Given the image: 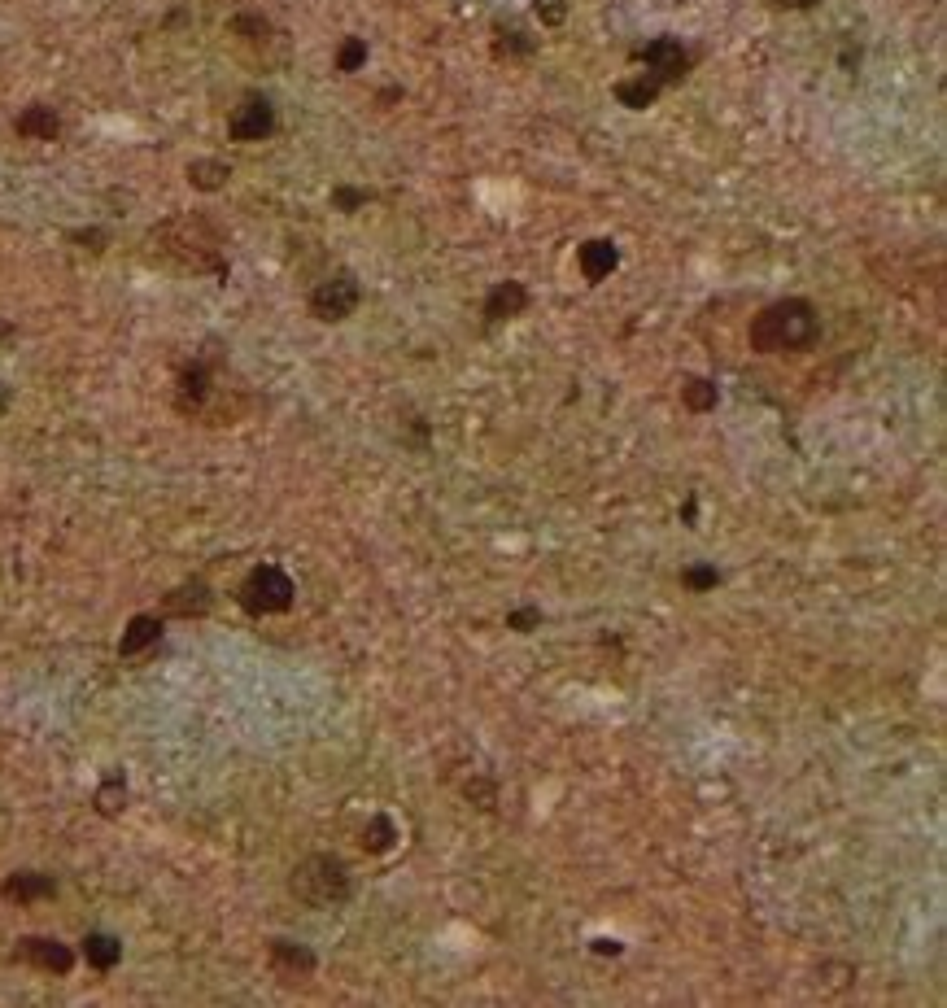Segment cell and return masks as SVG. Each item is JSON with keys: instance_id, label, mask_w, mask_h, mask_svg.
Returning a JSON list of instances; mask_svg holds the SVG:
<instances>
[{"instance_id": "cell-32", "label": "cell", "mask_w": 947, "mask_h": 1008, "mask_svg": "<svg viewBox=\"0 0 947 1008\" xmlns=\"http://www.w3.org/2000/svg\"><path fill=\"white\" fill-rule=\"evenodd\" d=\"M777 9H795V14H803V9H812V5H821V0H773Z\"/></svg>"}, {"instance_id": "cell-3", "label": "cell", "mask_w": 947, "mask_h": 1008, "mask_svg": "<svg viewBox=\"0 0 947 1008\" xmlns=\"http://www.w3.org/2000/svg\"><path fill=\"white\" fill-rule=\"evenodd\" d=\"M289 895L306 908H341L350 904L354 895V878L350 864L341 856H328V851H315V856L297 860V869L289 873Z\"/></svg>"}, {"instance_id": "cell-12", "label": "cell", "mask_w": 947, "mask_h": 1008, "mask_svg": "<svg viewBox=\"0 0 947 1008\" xmlns=\"http://www.w3.org/2000/svg\"><path fill=\"white\" fill-rule=\"evenodd\" d=\"M210 607H214V590L201 581V576L175 585V590L162 598V611H166V616H179V620H197V616H206Z\"/></svg>"}, {"instance_id": "cell-13", "label": "cell", "mask_w": 947, "mask_h": 1008, "mask_svg": "<svg viewBox=\"0 0 947 1008\" xmlns=\"http://www.w3.org/2000/svg\"><path fill=\"white\" fill-rule=\"evenodd\" d=\"M577 267H581V275H585L590 284H603L607 275L620 267V249H616V240H607V236L585 240V245L577 249Z\"/></svg>"}, {"instance_id": "cell-26", "label": "cell", "mask_w": 947, "mask_h": 1008, "mask_svg": "<svg viewBox=\"0 0 947 1008\" xmlns=\"http://www.w3.org/2000/svg\"><path fill=\"white\" fill-rule=\"evenodd\" d=\"M232 31L241 35V40H249V44H267L271 35H275L271 22L262 18V14H236V18H232Z\"/></svg>"}, {"instance_id": "cell-29", "label": "cell", "mask_w": 947, "mask_h": 1008, "mask_svg": "<svg viewBox=\"0 0 947 1008\" xmlns=\"http://www.w3.org/2000/svg\"><path fill=\"white\" fill-rule=\"evenodd\" d=\"M463 795H467V799H476V808L494 812V803H498V786H494V782H485V777H472V782L463 786Z\"/></svg>"}, {"instance_id": "cell-5", "label": "cell", "mask_w": 947, "mask_h": 1008, "mask_svg": "<svg viewBox=\"0 0 947 1008\" xmlns=\"http://www.w3.org/2000/svg\"><path fill=\"white\" fill-rule=\"evenodd\" d=\"M214 393H219V380H214V363L210 358H193V363L179 367L175 376V411L188 419H206L214 415Z\"/></svg>"}, {"instance_id": "cell-4", "label": "cell", "mask_w": 947, "mask_h": 1008, "mask_svg": "<svg viewBox=\"0 0 947 1008\" xmlns=\"http://www.w3.org/2000/svg\"><path fill=\"white\" fill-rule=\"evenodd\" d=\"M236 598H241V607L249 611V616H280V611L293 607L297 585L284 568H275V563H258V568H249Z\"/></svg>"}, {"instance_id": "cell-24", "label": "cell", "mask_w": 947, "mask_h": 1008, "mask_svg": "<svg viewBox=\"0 0 947 1008\" xmlns=\"http://www.w3.org/2000/svg\"><path fill=\"white\" fill-rule=\"evenodd\" d=\"M681 585L690 594H712L721 585V568L716 563H690V568H681Z\"/></svg>"}, {"instance_id": "cell-25", "label": "cell", "mask_w": 947, "mask_h": 1008, "mask_svg": "<svg viewBox=\"0 0 947 1008\" xmlns=\"http://www.w3.org/2000/svg\"><path fill=\"white\" fill-rule=\"evenodd\" d=\"M367 66V40L363 35H345L341 48H337V70L341 75H354V70Z\"/></svg>"}, {"instance_id": "cell-14", "label": "cell", "mask_w": 947, "mask_h": 1008, "mask_svg": "<svg viewBox=\"0 0 947 1008\" xmlns=\"http://www.w3.org/2000/svg\"><path fill=\"white\" fill-rule=\"evenodd\" d=\"M0 895L9 899V904H40V899H53L57 895V882L49 878V873H9L5 882H0Z\"/></svg>"}, {"instance_id": "cell-11", "label": "cell", "mask_w": 947, "mask_h": 1008, "mask_svg": "<svg viewBox=\"0 0 947 1008\" xmlns=\"http://www.w3.org/2000/svg\"><path fill=\"white\" fill-rule=\"evenodd\" d=\"M529 288H524L520 280H498L494 288L485 293V306H481V315H485V323H507V319H520L524 310H529Z\"/></svg>"}, {"instance_id": "cell-33", "label": "cell", "mask_w": 947, "mask_h": 1008, "mask_svg": "<svg viewBox=\"0 0 947 1008\" xmlns=\"http://www.w3.org/2000/svg\"><path fill=\"white\" fill-rule=\"evenodd\" d=\"M9 402H14V393H9V384H5V380H0V415H5V411H9Z\"/></svg>"}, {"instance_id": "cell-30", "label": "cell", "mask_w": 947, "mask_h": 1008, "mask_svg": "<svg viewBox=\"0 0 947 1008\" xmlns=\"http://www.w3.org/2000/svg\"><path fill=\"white\" fill-rule=\"evenodd\" d=\"M533 14L542 18V27H563L568 22V0H533Z\"/></svg>"}, {"instance_id": "cell-28", "label": "cell", "mask_w": 947, "mask_h": 1008, "mask_svg": "<svg viewBox=\"0 0 947 1008\" xmlns=\"http://www.w3.org/2000/svg\"><path fill=\"white\" fill-rule=\"evenodd\" d=\"M507 629H511V633H533V629H542V607H515V611H507Z\"/></svg>"}, {"instance_id": "cell-22", "label": "cell", "mask_w": 947, "mask_h": 1008, "mask_svg": "<svg viewBox=\"0 0 947 1008\" xmlns=\"http://www.w3.org/2000/svg\"><path fill=\"white\" fill-rule=\"evenodd\" d=\"M533 48H537V40L524 27H515V22H511V27H498L494 31V53L507 57V62H511V57H533Z\"/></svg>"}, {"instance_id": "cell-10", "label": "cell", "mask_w": 947, "mask_h": 1008, "mask_svg": "<svg viewBox=\"0 0 947 1008\" xmlns=\"http://www.w3.org/2000/svg\"><path fill=\"white\" fill-rule=\"evenodd\" d=\"M267 956H271L275 978H280V982H289V987H297V982H306V978L319 969L315 952H310L306 943H293V939H271Z\"/></svg>"}, {"instance_id": "cell-31", "label": "cell", "mask_w": 947, "mask_h": 1008, "mask_svg": "<svg viewBox=\"0 0 947 1008\" xmlns=\"http://www.w3.org/2000/svg\"><path fill=\"white\" fill-rule=\"evenodd\" d=\"M594 952H598V956H620V952H625V943H616V939H594Z\"/></svg>"}, {"instance_id": "cell-23", "label": "cell", "mask_w": 947, "mask_h": 1008, "mask_svg": "<svg viewBox=\"0 0 947 1008\" xmlns=\"http://www.w3.org/2000/svg\"><path fill=\"white\" fill-rule=\"evenodd\" d=\"M97 812L101 816H118L127 808V782H123V773H114V777H105V782L97 786Z\"/></svg>"}, {"instance_id": "cell-1", "label": "cell", "mask_w": 947, "mask_h": 1008, "mask_svg": "<svg viewBox=\"0 0 947 1008\" xmlns=\"http://www.w3.org/2000/svg\"><path fill=\"white\" fill-rule=\"evenodd\" d=\"M149 245H153V254L166 258L179 271L214 275V280H223L227 275L223 232L206 219V214H175V219H162L149 232Z\"/></svg>"}, {"instance_id": "cell-27", "label": "cell", "mask_w": 947, "mask_h": 1008, "mask_svg": "<svg viewBox=\"0 0 947 1008\" xmlns=\"http://www.w3.org/2000/svg\"><path fill=\"white\" fill-rule=\"evenodd\" d=\"M367 201H371V192H367V188H350V184L332 188V210H341V214H354V210H363Z\"/></svg>"}, {"instance_id": "cell-21", "label": "cell", "mask_w": 947, "mask_h": 1008, "mask_svg": "<svg viewBox=\"0 0 947 1008\" xmlns=\"http://www.w3.org/2000/svg\"><path fill=\"white\" fill-rule=\"evenodd\" d=\"M227 175H232V166L219 162V158H197L188 162V184H193L197 192H219L227 184Z\"/></svg>"}, {"instance_id": "cell-15", "label": "cell", "mask_w": 947, "mask_h": 1008, "mask_svg": "<svg viewBox=\"0 0 947 1008\" xmlns=\"http://www.w3.org/2000/svg\"><path fill=\"white\" fill-rule=\"evenodd\" d=\"M611 92H616V101L625 105V110H651V105L659 101V92H664V83H659L655 75H646V70H638V75L620 79Z\"/></svg>"}, {"instance_id": "cell-16", "label": "cell", "mask_w": 947, "mask_h": 1008, "mask_svg": "<svg viewBox=\"0 0 947 1008\" xmlns=\"http://www.w3.org/2000/svg\"><path fill=\"white\" fill-rule=\"evenodd\" d=\"M14 131L27 140H57L62 136V118H57L53 105H27V110L14 118Z\"/></svg>"}, {"instance_id": "cell-7", "label": "cell", "mask_w": 947, "mask_h": 1008, "mask_svg": "<svg viewBox=\"0 0 947 1008\" xmlns=\"http://www.w3.org/2000/svg\"><path fill=\"white\" fill-rule=\"evenodd\" d=\"M633 62H642V66H646V75H655V79L668 88V83H681V79L690 75L694 53L677 40V35H659V40L642 44V48H633Z\"/></svg>"}, {"instance_id": "cell-9", "label": "cell", "mask_w": 947, "mask_h": 1008, "mask_svg": "<svg viewBox=\"0 0 947 1008\" xmlns=\"http://www.w3.org/2000/svg\"><path fill=\"white\" fill-rule=\"evenodd\" d=\"M14 960H22V965H31V969H44V974H57V978L75 969V952H70L66 943L49 939V934H27V939H18Z\"/></svg>"}, {"instance_id": "cell-17", "label": "cell", "mask_w": 947, "mask_h": 1008, "mask_svg": "<svg viewBox=\"0 0 947 1008\" xmlns=\"http://www.w3.org/2000/svg\"><path fill=\"white\" fill-rule=\"evenodd\" d=\"M158 638H162V620L158 616H131L123 638H118V655L131 659V655L149 651V646H158Z\"/></svg>"}, {"instance_id": "cell-6", "label": "cell", "mask_w": 947, "mask_h": 1008, "mask_svg": "<svg viewBox=\"0 0 947 1008\" xmlns=\"http://www.w3.org/2000/svg\"><path fill=\"white\" fill-rule=\"evenodd\" d=\"M358 302H363V288H358V275L354 271H332L328 280H319L310 288V315L319 323H341L350 319Z\"/></svg>"}, {"instance_id": "cell-20", "label": "cell", "mask_w": 947, "mask_h": 1008, "mask_svg": "<svg viewBox=\"0 0 947 1008\" xmlns=\"http://www.w3.org/2000/svg\"><path fill=\"white\" fill-rule=\"evenodd\" d=\"M716 402H721V393H716V384L707 376H681V406L694 415H707L716 411Z\"/></svg>"}, {"instance_id": "cell-18", "label": "cell", "mask_w": 947, "mask_h": 1008, "mask_svg": "<svg viewBox=\"0 0 947 1008\" xmlns=\"http://www.w3.org/2000/svg\"><path fill=\"white\" fill-rule=\"evenodd\" d=\"M83 960H88L97 974H110L118 960H123V943H118L114 934H105V930H92L88 939H83Z\"/></svg>"}, {"instance_id": "cell-19", "label": "cell", "mask_w": 947, "mask_h": 1008, "mask_svg": "<svg viewBox=\"0 0 947 1008\" xmlns=\"http://www.w3.org/2000/svg\"><path fill=\"white\" fill-rule=\"evenodd\" d=\"M358 847L367 851V856H385V851L398 847V825H393V816L376 812L371 821L363 825V838H358Z\"/></svg>"}, {"instance_id": "cell-8", "label": "cell", "mask_w": 947, "mask_h": 1008, "mask_svg": "<svg viewBox=\"0 0 947 1008\" xmlns=\"http://www.w3.org/2000/svg\"><path fill=\"white\" fill-rule=\"evenodd\" d=\"M271 131H275V105L262 92H249L245 101L232 110V118H227V136L241 140V144L267 140Z\"/></svg>"}, {"instance_id": "cell-35", "label": "cell", "mask_w": 947, "mask_h": 1008, "mask_svg": "<svg viewBox=\"0 0 947 1008\" xmlns=\"http://www.w3.org/2000/svg\"><path fill=\"white\" fill-rule=\"evenodd\" d=\"M0 336H5V323H0Z\"/></svg>"}, {"instance_id": "cell-34", "label": "cell", "mask_w": 947, "mask_h": 1008, "mask_svg": "<svg viewBox=\"0 0 947 1008\" xmlns=\"http://www.w3.org/2000/svg\"><path fill=\"white\" fill-rule=\"evenodd\" d=\"M694 511H699V507H694V498H690L686 507H681V520H686V524H694Z\"/></svg>"}, {"instance_id": "cell-2", "label": "cell", "mask_w": 947, "mask_h": 1008, "mask_svg": "<svg viewBox=\"0 0 947 1008\" xmlns=\"http://www.w3.org/2000/svg\"><path fill=\"white\" fill-rule=\"evenodd\" d=\"M821 336V315L808 297H782L751 319L747 341L755 354H799L812 350Z\"/></svg>"}]
</instances>
